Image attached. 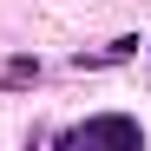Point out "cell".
I'll return each mask as SVG.
<instances>
[{
    "mask_svg": "<svg viewBox=\"0 0 151 151\" xmlns=\"http://www.w3.org/2000/svg\"><path fill=\"white\" fill-rule=\"evenodd\" d=\"M7 79H40V59H7Z\"/></svg>",
    "mask_w": 151,
    "mask_h": 151,
    "instance_id": "7a4b0ae2",
    "label": "cell"
},
{
    "mask_svg": "<svg viewBox=\"0 0 151 151\" xmlns=\"http://www.w3.org/2000/svg\"><path fill=\"white\" fill-rule=\"evenodd\" d=\"M66 138H105V145H138L145 132H138V118H118V112H105V118H86L79 132H66Z\"/></svg>",
    "mask_w": 151,
    "mask_h": 151,
    "instance_id": "6da1fadb",
    "label": "cell"
}]
</instances>
